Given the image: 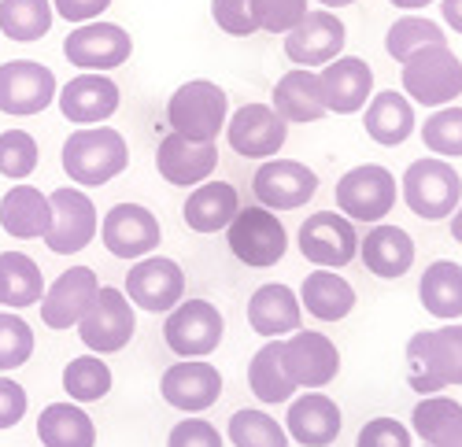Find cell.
<instances>
[{"instance_id":"obj_47","label":"cell","mask_w":462,"mask_h":447,"mask_svg":"<svg viewBox=\"0 0 462 447\" xmlns=\"http://www.w3.org/2000/svg\"><path fill=\"white\" fill-rule=\"evenodd\" d=\"M356 447H411V429L396 418H374L359 429Z\"/></svg>"},{"instance_id":"obj_50","label":"cell","mask_w":462,"mask_h":447,"mask_svg":"<svg viewBox=\"0 0 462 447\" xmlns=\"http://www.w3.org/2000/svg\"><path fill=\"white\" fill-rule=\"evenodd\" d=\"M111 8V0H52V12L63 15L67 23H97Z\"/></svg>"},{"instance_id":"obj_46","label":"cell","mask_w":462,"mask_h":447,"mask_svg":"<svg viewBox=\"0 0 462 447\" xmlns=\"http://www.w3.org/2000/svg\"><path fill=\"white\" fill-rule=\"evenodd\" d=\"M259 30L266 33H289L303 15H307V0H252Z\"/></svg>"},{"instance_id":"obj_27","label":"cell","mask_w":462,"mask_h":447,"mask_svg":"<svg viewBox=\"0 0 462 447\" xmlns=\"http://www.w3.org/2000/svg\"><path fill=\"white\" fill-rule=\"evenodd\" d=\"M52 226V204L42 189L33 185H12V189L0 196V230L15 241H37L49 233Z\"/></svg>"},{"instance_id":"obj_4","label":"cell","mask_w":462,"mask_h":447,"mask_svg":"<svg viewBox=\"0 0 462 447\" xmlns=\"http://www.w3.org/2000/svg\"><path fill=\"white\" fill-rule=\"evenodd\" d=\"M403 204L426 222H440L451 218L455 207L462 204V178L448 160L426 156L414 160L403 170Z\"/></svg>"},{"instance_id":"obj_20","label":"cell","mask_w":462,"mask_h":447,"mask_svg":"<svg viewBox=\"0 0 462 447\" xmlns=\"http://www.w3.org/2000/svg\"><path fill=\"white\" fill-rule=\"evenodd\" d=\"M160 392L163 399L174 406V411H185V415H200L208 406L218 403L222 396V374L218 366L211 362H174L163 369V381H160Z\"/></svg>"},{"instance_id":"obj_17","label":"cell","mask_w":462,"mask_h":447,"mask_svg":"<svg viewBox=\"0 0 462 447\" xmlns=\"http://www.w3.org/2000/svg\"><path fill=\"white\" fill-rule=\"evenodd\" d=\"M344 41H348V30L344 23L329 12V8H319V12H307L289 33H285V56L296 63V67H326L340 56Z\"/></svg>"},{"instance_id":"obj_53","label":"cell","mask_w":462,"mask_h":447,"mask_svg":"<svg viewBox=\"0 0 462 447\" xmlns=\"http://www.w3.org/2000/svg\"><path fill=\"white\" fill-rule=\"evenodd\" d=\"M433 447H462V422H458V425H455L440 443H433Z\"/></svg>"},{"instance_id":"obj_26","label":"cell","mask_w":462,"mask_h":447,"mask_svg":"<svg viewBox=\"0 0 462 447\" xmlns=\"http://www.w3.org/2000/svg\"><path fill=\"white\" fill-rule=\"evenodd\" d=\"M303 307L289 285H259L248 300V325L266 341H285L300 329Z\"/></svg>"},{"instance_id":"obj_33","label":"cell","mask_w":462,"mask_h":447,"mask_svg":"<svg viewBox=\"0 0 462 447\" xmlns=\"http://www.w3.org/2000/svg\"><path fill=\"white\" fill-rule=\"evenodd\" d=\"M45 296L42 267L26 251H0V307H33Z\"/></svg>"},{"instance_id":"obj_35","label":"cell","mask_w":462,"mask_h":447,"mask_svg":"<svg viewBox=\"0 0 462 447\" xmlns=\"http://www.w3.org/2000/svg\"><path fill=\"white\" fill-rule=\"evenodd\" d=\"M418 300L433 318H458L462 315V267L451 263V259H437V263L426 267L418 281Z\"/></svg>"},{"instance_id":"obj_22","label":"cell","mask_w":462,"mask_h":447,"mask_svg":"<svg viewBox=\"0 0 462 447\" xmlns=\"http://www.w3.org/2000/svg\"><path fill=\"white\" fill-rule=\"evenodd\" d=\"M319 82L326 111H333V115H356L374 96V70L359 56H337L319 70Z\"/></svg>"},{"instance_id":"obj_24","label":"cell","mask_w":462,"mask_h":447,"mask_svg":"<svg viewBox=\"0 0 462 447\" xmlns=\"http://www.w3.org/2000/svg\"><path fill=\"white\" fill-rule=\"evenodd\" d=\"M218 167V148L215 144H197V141H185L181 133H167L160 141V152H156V170L167 185H204Z\"/></svg>"},{"instance_id":"obj_44","label":"cell","mask_w":462,"mask_h":447,"mask_svg":"<svg viewBox=\"0 0 462 447\" xmlns=\"http://www.w3.org/2000/svg\"><path fill=\"white\" fill-rule=\"evenodd\" d=\"M33 355V329L15 315H0V369H19Z\"/></svg>"},{"instance_id":"obj_43","label":"cell","mask_w":462,"mask_h":447,"mask_svg":"<svg viewBox=\"0 0 462 447\" xmlns=\"http://www.w3.org/2000/svg\"><path fill=\"white\" fill-rule=\"evenodd\" d=\"M37 170V141L26 130H5L0 133V174L23 181Z\"/></svg>"},{"instance_id":"obj_11","label":"cell","mask_w":462,"mask_h":447,"mask_svg":"<svg viewBox=\"0 0 462 447\" xmlns=\"http://www.w3.org/2000/svg\"><path fill=\"white\" fill-rule=\"evenodd\" d=\"M300 251L319 270H337V267H348L359 255V233L352 226V218H344L337 211H319V214H307V222L300 226Z\"/></svg>"},{"instance_id":"obj_21","label":"cell","mask_w":462,"mask_h":447,"mask_svg":"<svg viewBox=\"0 0 462 447\" xmlns=\"http://www.w3.org/2000/svg\"><path fill=\"white\" fill-rule=\"evenodd\" d=\"M285 362L296 388H326L340 374V351L326 333H289L285 337Z\"/></svg>"},{"instance_id":"obj_13","label":"cell","mask_w":462,"mask_h":447,"mask_svg":"<svg viewBox=\"0 0 462 447\" xmlns=\"http://www.w3.org/2000/svg\"><path fill=\"white\" fill-rule=\"evenodd\" d=\"M289 137V123L271 104H245L226 119V141L245 160H274Z\"/></svg>"},{"instance_id":"obj_15","label":"cell","mask_w":462,"mask_h":447,"mask_svg":"<svg viewBox=\"0 0 462 447\" xmlns=\"http://www.w3.org/2000/svg\"><path fill=\"white\" fill-rule=\"evenodd\" d=\"M252 193L266 211H296L319 193V174L300 160H263Z\"/></svg>"},{"instance_id":"obj_30","label":"cell","mask_w":462,"mask_h":447,"mask_svg":"<svg viewBox=\"0 0 462 447\" xmlns=\"http://www.w3.org/2000/svg\"><path fill=\"white\" fill-rule=\"evenodd\" d=\"M285 123H319L326 115V100H322V82L315 70L292 67L285 70L278 86H274V104H271Z\"/></svg>"},{"instance_id":"obj_52","label":"cell","mask_w":462,"mask_h":447,"mask_svg":"<svg viewBox=\"0 0 462 447\" xmlns=\"http://www.w3.org/2000/svg\"><path fill=\"white\" fill-rule=\"evenodd\" d=\"M389 5H396V8H403V12H418V8H430L433 5V0H389Z\"/></svg>"},{"instance_id":"obj_48","label":"cell","mask_w":462,"mask_h":447,"mask_svg":"<svg viewBox=\"0 0 462 447\" xmlns=\"http://www.w3.org/2000/svg\"><path fill=\"white\" fill-rule=\"evenodd\" d=\"M167 447H222V436L211 422L204 418H185L171 429L167 436Z\"/></svg>"},{"instance_id":"obj_42","label":"cell","mask_w":462,"mask_h":447,"mask_svg":"<svg viewBox=\"0 0 462 447\" xmlns=\"http://www.w3.org/2000/svg\"><path fill=\"white\" fill-rule=\"evenodd\" d=\"M234 447H289V433L263 411H237L229 418Z\"/></svg>"},{"instance_id":"obj_51","label":"cell","mask_w":462,"mask_h":447,"mask_svg":"<svg viewBox=\"0 0 462 447\" xmlns=\"http://www.w3.org/2000/svg\"><path fill=\"white\" fill-rule=\"evenodd\" d=\"M440 19L455 33H462V0H440Z\"/></svg>"},{"instance_id":"obj_10","label":"cell","mask_w":462,"mask_h":447,"mask_svg":"<svg viewBox=\"0 0 462 447\" xmlns=\"http://www.w3.org/2000/svg\"><path fill=\"white\" fill-rule=\"evenodd\" d=\"M63 56L70 67L89 70V74H107L115 67H123L134 56V41L123 26L115 23H82L79 30L67 33Z\"/></svg>"},{"instance_id":"obj_8","label":"cell","mask_w":462,"mask_h":447,"mask_svg":"<svg viewBox=\"0 0 462 447\" xmlns=\"http://www.w3.org/2000/svg\"><path fill=\"white\" fill-rule=\"evenodd\" d=\"M134 329H137V318H134V304L126 300V292L104 285L79 322V337L89 351L115 355L134 341Z\"/></svg>"},{"instance_id":"obj_18","label":"cell","mask_w":462,"mask_h":447,"mask_svg":"<svg viewBox=\"0 0 462 447\" xmlns=\"http://www.w3.org/2000/svg\"><path fill=\"white\" fill-rule=\"evenodd\" d=\"M49 204H52V226L45 233L49 251L74 255L86 244H93V237L100 230V218H97L93 200L82 189H56L49 196Z\"/></svg>"},{"instance_id":"obj_36","label":"cell","mask_w":462,"mask_h":447,"mask_svg":"<svg viewBox=\"0 0 462 447\" xmlns=\"http://www.w3.org/2000/svg\"><path fill=\"white\" fill-rule=\"evenodd\" d=\"M248 385L263 403H289L296 392V381L285 362V341H266L248 366Z\"/></svg>"},{"instance_id":"obj_29","label":"cell","mask_w":462,"mask_h":447,"mask_svg":"<svg viewBox=\"0 0 462 447\" xmlns=\"http://www.w3.org/2000/svg\"><path fill=\"white\" fill-rule=\"evenodd\" d=\"M237 211H241V196H237L234 185L208 178L204 185H197V189L189 193V200L181 207V218H185V226L192 233H218L234 222Z\"/></svg>"},{"instance_id":"obj_54","label":"cell","mask_w":462,"mask_h":447,"mask_svg":"<svg viewBox=\"0 0 462 447\" xmlns=\"http://www.w3.org/2000/svg\"><path fill=\"white\" fill-rule=\"evenodd\" d=\"M451 237L462 244V204L455 207V214H451Z\"/></svg>"},{"instance_id":"obj_32","label":"cell","mask_w":462,"mask_h":447,"mask_svg":"<svg viewBox=\"0 0 462 447\" xmlns=\"http://www.w3.org/2000/svg\"><path fill=\"white\" fill-rule=\"evenodd\" d=\"M37 440L45 447H97V425L79 403H49L37 418Z\"/></svg>"},{"instance_id":"obj_6","label":"cell","mask_w":462,"mask_h":447,"mask_svg":"<svg viewBox=\"0 0 462 447\" xmlns=\"http://www.w3.org/2000/svg\"><path fill=\"white\" fill-rule=\"evenodd\" d=\"M226 241L245 267H259V270L282 263L289 251V233L282 218L266 207H241L226 226Z\"/></svg>"},{"instance_id":"obj_25","label":"cell","mask_w":462,"mask_h":447,"mask_svg":"<svg viewBox=\"0 0 462 447\" xmlns=\"http://www.w3.org/2000/svg\"><path fill=\"white\" fill-rule=\"evenodd\" d=\"M285 433L303 443V447H329L340 436V406L322 396V392H303L300 399L289 403V418H285Z\"/></svg>"},{"instance_id":"obj_14","label":"cell","mask_w":462,"mask_h":447,"mask_svg":"<svg viewBox=\"0 0 462 447\" xmlns=\"http://www.w3.org/2000/svg\"><path fill=\"white\" fill-rule=\"evenodd\" d=\"M56 74L37 59H12L0 67V111L15 119L42 115L56 100Z\"/></svg>"},{"instance_id":"obj_3","label":"cell","mask_w":462,"mask_h":447,"mask_svg":"<svg viewBox=\"0 0 462 447\" xmlns=\"http://www.w3.org/2000/svg\"><path fill=\"white\" fill-rule=\"evenodd\" d=\"M226 119H229V96L222 86L208 78H192L178 86L174 96L167 100V126L185 141L215 144L218 130H226Z\"/></svg>"},{"instance_id":"obj_37","label":"cell","mask_w":462,"mask_h":447,"mask_svg":"<svg viewBox=\"0 0 462 447\" xmlns=\"http://www.w3.org/2000/svg\"><path fill=\"white\" fill-rule=\"evenodd\" d=\"M52 19V0H0V33L12 41H42Z\"/></svg>"},{"instance_id":"obj_34","label":"cell","mask_w":462,"mask_h":447,"mask_svg":"<svg viewBox=\"0 0 462 447\" xmlns=\"http://www.w3.org/2000/svg\"><path fill=\"white\" fill-rule=\"evenodd\" d=\"M300 307H307V315L319 322H340L356 307V288L333 270H315L300 288Z\"/></svg>"},{"instance_id":"obj_40","label":"cell","mask_w":462,"mask_h":447,"mask_svg":"<svg viewBox=\"0 0 462 447\" xmlns=\"http://www.w3.org/2000/svg\"><path fill=\"white\" fill-rule=\"evenodd\" d=\"M462 422V403L451 399V396H421L411 411V425L414 433L426 440L430 447L440 443L455 425Z\"/></svg>"},{"instance_id":"obj_1","label":"cell","mask_w":462,"mask_h":447,"mask_svg":"<svg viewBox=\"0 0 462 447\" xmlns=\"http://www.w3.org/2000/svg\"><path fill=\"white\" fill-rule=\"evenodd\" d=\"M407 385L421 396L462 385V325L414 333L407 341Z\"/></svg>"},{"instance_id":"obj_56","label":"cell","mask_w":462,"mask_h":447,"mask_svg":"<svg viewBox=\"0 0 462 447\" xmlns=\"http://www.w3.org/2000/svg\"><path fill=\"white\" fill-rule=\"evenodd\" d=\"M426 447H430V443H426Z\"/></svg>"},{"instance_id":"obj_5","label":"cell","mask_w":462,"mask_h":447,"mask_svg":"<svg viewBox=\"0 0 462 447\" xmlns=\"http://www.w3.org/2000/svg\"><path fill=\"white\" fill-rule=\"evenodd\" d=\"M403 67V96L421 107H448L462 96V59L448 45L414 52Z\"/></svg>"},{"instance_id":"obj_9","label":"cell","mask_w":462,"mask_h":447,"mask_svg":"<svg viewBox=\"0 0 462 447\" xmlns=\"http://www.w3.org/2000/svg\"><path fill=\"white\" fill-rule=\"evenodd\" d=\"M222 311L208 300H181L167 322H163V341L181 359H204L222 344Z\"/></svg>"},{"instance_id":"obj_41","label":"cell","mask_w":462,"mask_h":447,"mask_svg":"<svg viewBox=\"0 0 462 447\" xmlns=\"http://www.w3.org/2000/svg\"><path fill=\"white\" fill-rule=\"evenodd\" d=\"M421 141L437 160H462V107H437L421 126Z\"/></svg>"},{"instance_id":"obj_38","label":"cell","mask_w":462,"mask_h":447,"mask_svg":"<svg viewBox=\"0 0 462 447\" xmlns=\"http://www.w3.org/2000/svg\"><path fill=\"white\" fill-rule=\"evenodd\" d=\"M430 45H448V37H444L440 23L421 19V15H403L389 26V33H384V49H389V56L396 63H407L414 52L430 49Z\"/></svg>"},{"instance_id":"obj_39","label":"cell","mask_w":462,"mask_h":447,"mask_svg":"<svg viewBox=\"0 0 462 447\" xmlns=\"http://www.w3.org/2000/svg\"><path fill=\"white\" fill-rule=\"evenodd\" d=\"M63 392L74 403H100L111 392V366L100 355H79L63 366Z\"/></svg>"},{"instance_id":"obj_23","label":"cell","mask_w":462,"mask_h":447,"mask_svg":"<svg viewBox=\"0 0 462 447\" xmlns=\"http://www.w3.org/2000/svg\"><path fill=\"white\" fill-rule=\"evenodd\" d=\"M100 281L89 267H70L63 270L42 296V322L49 329H70L79 325L82 315L89 311V304L97 300Z\"/></svg>"},{"instance_id":"obj_31","label":"cell","mask_w":462,"mask_h":447,"mask_svg":"<svg viewBox=\"0 0 462 447\" xmlns=\"http://www.w3.org/2000/svg\"><path fill=\"white\" fill-rule=\"evenodd\" d=\"M363 126H366V137L377 141L381 148H396V144H403L418 130L414 104L403 93H396V89H384V93L370 96Z\"/></svg>"},{"instance_id":"obj_55","label":"cell","mask_w":462,"mask_h":447,"mask_svg":"<svg viewBox=\"0 0 462 447\" xmlns=\"http://www.w3.org/2000/svg\"><path fill=\"white\" fill-rule=\"evenodd\" d=\"M322 8H348V5H356V0H319Z\"/></svg>"},{"instance_id":"obj_49","label":"cell","mask_w":462,"mask_h":447,"mask_svg":"<svg viewBox=\"0 0 462 447\" xmlns=\"http://www.w3.org/2000/svg\"><path fill=\"white\" fill-rule=\"evenodd\" d=\"M26 406H30L26 388L12 378H0V429H15L26 415Z\"/></svg>"},{"instance_id":"obj_16","label":"cell","mask_w":462,"mask_h":447,"mask_svg":"<svg viewBox=\"0 0 462 447\" xmlns=\"http://www.w3.org/2000/svg\"><path fill=\"white\" fill-rule=\"evenodd\" d=\"M100 241L115 259H144L160 248L163 226L141 204H115L100 222Z\"/></svg>"},{"instance_id":"obj_12","label":"cell","mask_w":462,"mask_h":447,"mask_svg":"<svg viewBox=\"0 0 462 447\" xmlns=\"http://www.w3.org/2000/svg\"><path fill=\"white\" fill-rule=\"evenodd\" d=\"M126 300L152 315H171L185 300V274L167 255H144L126 274Z\"/></svg>"},{"instance_id":"obj_19","label":"cell","mask_w":462,"mask_h":447,"mask_svg":"<svg viewBox=\"0 0 462 447\" xmlns=\"http://www.w3.org/2000/svg\"><path fill=\"white\" fill-rule=\"evenodd\" d=\"M119 86H115L107 74H74V78L56 93V104L63 111V119L74 126H97L107 123L115 111H119Z\"/></svg>"},{"instance_id":"obj_2","label":"cell","mask_w":462,"mask_h":447,"mask_svg":"<svg viewBox=\"0 0 462 447\" xmlns=\"http://www.w3.org/2000/svg\"><path fill=\"white\" fill-rule=\"evenodd\" d=\"M130 163L126 137L111 126H82L63 141V170L74 185H107Z\"/></svg>"},{"instance_id":"obj_7","label":"cell","mask_w":462,"mask_h":447,"mask_svg":"<svg viewBox=\"0 0 462 447\" xmlns=\"http://www.w3.org/2000/svg\"><path fill=\"white\" fill-rule=\"evenodd\" d=\"M393 207H396V178L389 167L363 163L337 181V211L344 218L377 226L384 214H393Z\"/></svg>"},{"instance_id":"obj_45","label":"cell","mask_w":462,"mask_h":447,"mask_svg":"<svg viewBox=\"0 0 462 447\" xmlns=\"http://www.w3.org/2000/svg\"><path fill=\"white\" fill-rule=\"evenodd\" d=\"M211 19L229 37H252V33H259V19H255L252 0H211Z\"/></svg>"},{"instance_id":"obj_28","label":"cell","mask_w":462,"mask_h":447,"mask_svg":"<svg viewBox=\"0 0 462 447\" xmlns=\"http://www.w3.org/2000/svg\"><path fill=\"white\" fill-rule=\"evenodd\" d=\"M359 255H363L370 274L393 281L414 267V241L407 230L389 226V222H377V226L366 230V237L359 241Z\"/></svg>"}]
</instances>
